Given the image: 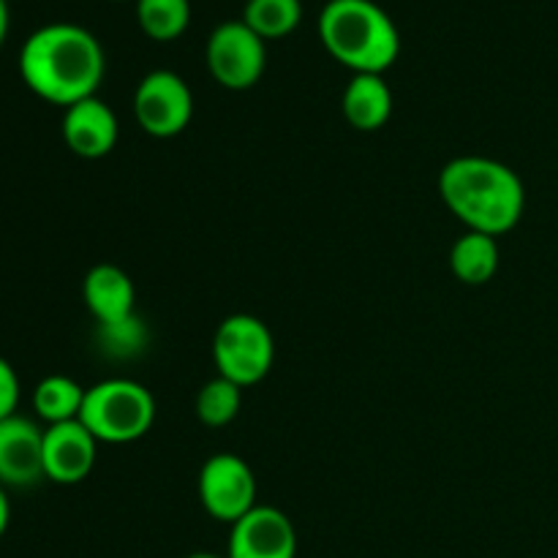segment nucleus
Listing matches in <instances>:
<instances>
[{"instance_id": "16", "label": "nucleus", "mask_w": 558, "mask_h": 558, "mask_svg": "<svg viewBox=\"0 0 558 558\" xmlns=\"http://www.w3.org/2000/svg\"><path fill=\"white\" fill-rule=\"evenodd\" d=\"M85 392V387L71 376H47L33 390V409L47 425L71 423V420H80Z\"/></svg>"}, {"instance_id": "6", "label": "nucleus", "mask_w": 558, "mask_h": 558, "mask_svg": "<svg viewBox=\"0 0 558 558\" xmlns=\"http://www.w3.org/2000/svg\"><path fill=\"white\" fill-rule=\"evenodd\" d=\"M205 60L218 85L227 90H248L265 74V38L256 36L243 20L221 22L207 36Z\"/></svg>"}, {"instance_id": "17", "label": "nucleus", "mask_w": 558, "mask_h": 558, "mask_svg": "<svg viewBox=\"0 0 558 558\" xmlns=\"http://www.w3.org/2000/svg\"><path fill=\"white\" fill-rule=\"evenodd\" d=\"M303 20L300 0H248L243 11V22L267 41V38L289 36Z\"/></svg>"}, {"instance_id": "11", "label": "nucleus", "mask_w": 558, "mask_h": 558, "mask_svg": "<svg viewBox=\"0 0 558 558\" xmlns=\"http://www.w3.org/2000/svg\"><path fill=\"white\" fill-rule=\"evenodd\" d=\"M60 129H63V142L69 145V150L74 156L87 158V161L109 156L118 145L120 134L118 114L98 96L71 104L63 112Z\"/></svg>"}, {"instance_id": "13", "label": "nucleus", "mask_w": 558, "mask_h": 558, "mask_svg": "<svg viewBox=\"0 0 558 558\" xmlns=\"http://www.w3.org/2000/svg\"><path fill=\"white\" fill-rule=\"evenodd\" d=\"M82 298H85L87 311L98 322V327L118 325V322H125L134 316V281L118 265H107L104 262V265L90 267V272L85 276V283H82Z\"/></svg>"}, {"instance_id": "9", "label": "nucleus", "mask_w": 558, "mask_h": 558, "mask_svg": "<svg viewBox=\"0 0 558 558\" xmlns=\"http://www.w3.org/2000/svg\"><path fill=\"white\" fill-rule=\"evenodd\" d=\"M229 558H294L298 532L287 512L270 505H256L248 515L232 523L229 532Z\"/></svg>"}, {"instance_id": "5", "label": "nucleus", "mask_w": 558, "mask_h": 558, "mask_svg": "<svg viewBox=\"0 0 558 558\" xmlns=\"http://www.w3.org/2000/svg\"><path fill=\"white\" fill-rule=\"evenodd\" d=\"M276 341L259 316L232 314L218 325L213 336V363L218 376L234 381L238 387L259 385L272 368Z\"/></svg>"}, {"instance_id": "1", "label": "nucleus", "mask_w": 558, "mask_h": 558, "mask_svg": "<svg viewBox=\"0 0 558 558\" xmlns=\"http://www.w3.org/2000/svg\"><path fill=\"white\" fill-rule=\"evenodd\" d=\"M107 71L101 41L74 22H52L25 38L20 52L22 82L38 98L69 109L96 96Z\"/></svg>"}, {"instance_id": "4", "label": "nucleus", "mask_w": 558, "mask_h": 558, "mask_svg": "<svg viewBox=\"0 0 558 558\" xmlns=\"http://www.w3.org/2000/svg\"><path fill=\"white\" fill-rule=\"evenodd\" d=\"M80 423L98 445H131L150 434L156 423V398L134 379H107L87 387Z\"/></svg>"}, {"instance_id": "3", "label": "nucleus", "mask_w": 558, "mask_h": 558, "mask_svg": "<svg viewBox=\"0 0 558 558\" xmlns=\"http://www.w3.org/2000/svg\"><path fill=\"white\" fill-rule=\"evenodd\" d=\"M319 38L354 74H385L401 52L396 22L374 0H330L319 14Z\"/></svg>"}, {"instance_id": "12", "label": "nucleus", "mask_w": 558, "mask_h": 558, "mask_svg": "<svg viewBox=\"0 0 558 558\" xmlns=\"http://www.w3.org/2000/svg\"><path fill=\"white\" fill-rule=\"evenodd\" d=\"M38 480H44V430L14 414L0 423V485L27 488Z\"/></svg>"}, {"instance_id": "15", "label": "nucleus", "mask_w": 558, "mask_h": 558, "mask_svg": "<svg viewBox=\"0 0 558 558\" xmlns=\"http://www.w3.org/2000/svg\"><path fill=\"white\" fill-rule=\"evenodd\" d=\"M501 262L499 240L483 232H466L450 251V270L466 287H483L496 276Z\"/></svg>"}, {"instance_id": "10", "label": "nucleus", "mask_w": 558, "mask_h": 558, "mask_svg": "<svg viewBox=\"0 0 558 558\" xmlns=\"http://www.w3.org/2000/svg\"><path fill=\"white\" fill-rule=\"evenodd\" d=\"M98 439L80 423L49 425L44 430V480L58 485H76L90 477L96 466Z\"/></svg>"}, {"instance_id": "2", "label": "nucleus", "mask_w": 558, "mask_h": 558, "mask_svg": "<svg viewBox=\"0 0 558 558\" xmlns=\"http://www.w3.org/2000/svg\"><path fill=\"white\" fill-rule=\"evenodd\" d=\"M447 210L469 229L501 238L521 223L526 189L518 172L488 156L452 158L439 174Z\"/></svg>"}, {"instance_id": "14", "label": "nucleus", "mask_w": 558, "mask_h": 558, "mask_svg": "<svg viewBox=\"0 0 558 558\" xmlns=\"http://www.w3.org/2000/svg\"><path fill=\"white\" fill-rule=\"evenodd\" d=\"M343 118L357 131H379L392 114V90L381 74H354L341 96Z\"/></svg>"}, {"instance_id": "20", "label": "nucleus", "mask_w": 558, "mask_h": 558, "mask_svg": "<svg viewBox=\"0 0 558 558\" xmlns=\"http://www.w3.org/2000/svg\"><path fill=\"white\" fill-rule=\"evenodd\" d=\"M98 330H101V343L114 357H129V354L140 352L142 341H145V330H142L136 314L131 319L118 322V325L98 327Z\"/></svg>"}, {"instance_id": "24", "label": "nucleus", "mask_w": 558, "mask_h": 558, "mask_svg": "<svg viewBox=\"0 0 558 558\" xmlns=\"http://www.w3.org/2000/svg\"><path fill=\"white\" fill-rule=\"evenodd\" d=\"M185 558H229V556H216V554H207V550H199V554H191Z\"/></svg>"}, {"instance_id": "19", "label": "nucleus", "mask_w": 558, "mask_h": 558, "mask_svg": "<svg viewBox=\"0 0 558 558\" xmlns=\"http://www.w3.org/2000/svg\"><path fill=\"white\" fill-rule=\"evenodd\" d=\"M136 20L145 36L172 41L191 22V0H136Z\"/></svg>"}, {"instance_id": "18", "label": "nucleus", "mask_w": 558, "mask_h": 558, "mask_svg": "<svg viewBox=\"0 0 558 558\" xmlns=\"http://www.w3.org/2000/svg\"><path fill=\"white\" fill-rule=\"evenodd\" d=\"M194 407L202 425H207V428H223V425H229L240 414V407H243V387L223 379V376H213L196 392Z\"/></svg>"}, {"instance_id": "7", "label": "nucleus", "mask_w": 558, "mask_h": 558, "mask_svg": "<svg viewBox=\"0 0 558 558\" xmlns=\"http://www.w3.org/2000/svg\"><path fill=\"white\" fill-rule=\"evenodd\" d=\"M134 118L140 129L156 140L183 134L194 118V93L189 82L167 69L145 74L134 93Z\"/></svg>"}, {"instance_id": "21", "label": "nucleus", "mask_w": 558, "mask_h": 558, "mask_svg": "<svg viewBox=\"0 0 558 558\" xmlns=\"http://www.w3.org/2000/svg\"><path fill=\"white\" fill-rule=\"evenodd\" d=\"M20 407V376L9 360L0 357V423L14 417Z\"/></svg>"}, {"instance_id": "23", "label": "nucleus", "mask_w": 558, "mask_h": 558, "mask_svg": "<svg viewBox=\"0 0 558 558\" xmlns=\"http://www.w3.org/2000/svg\"><path fill=\"white\" fill-rule=\"evenodd\" d=\"M5 33H9V3L0 0V47L5 41Z\"/></svg>"}, {"instance_id": "22", "label": "nucleus", "mask_w": 558, "mask_h": 558, "mask_svg": "<svg viewBox=\"0 0 558 558\" xmlns=\"http://www.w3.org/2000/svg\"><path fill=\"white\" fill-rule=\"evenodd\" d=\"M11 521V505H9V496H5V485H0V537L5 534Z\"/></svg>"}, {"instance_id": "8", "label": "nucleus", "mask_w": 558, "mask_h": 558, "mask_svg": "<svg viewBox=\"0 0 558 558\" xmlns=\"http://www.w3.org/2000/svg\"><path fill=\"white\" fill-rule=\"evenodd\" d=\"M259 485L248 463L234 452H218L205 461L199 472V501L210 518L221 523H238L259 501Z\"/></svg>"}]
</instances>
